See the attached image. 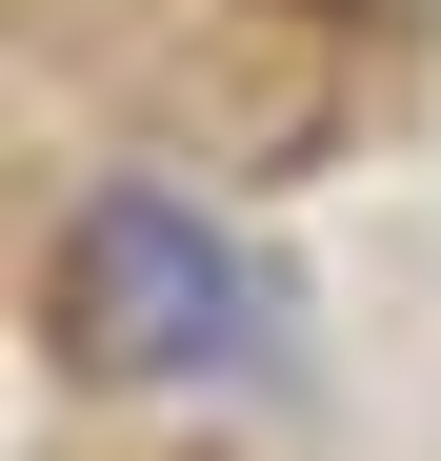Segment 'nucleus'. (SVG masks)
<instances>
[{
  "label": "nucleus",
  "instance_id": "f257e3e1",
  "mask_svg": "<svg viewBox=\"0 0 441 461\" xmlns=\"http://www.w3.org/2000/svg\"><path fill=\"white\" fill-rule=\"evenodd\" d=\"M60 341L121 361V381H302L281 281L220 241L181 181H101L81 201V241H60Z\"/></svg>",
  "mask_w": 441,
  "mask_h": 461
}]
</instances>
